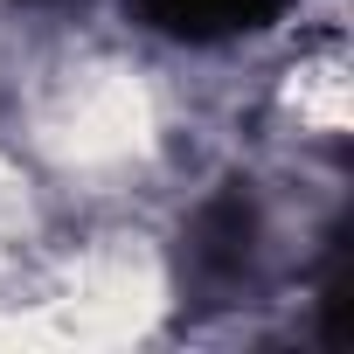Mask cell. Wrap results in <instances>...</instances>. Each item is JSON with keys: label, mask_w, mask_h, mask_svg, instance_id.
<instances>
[{"label": "cell", "mask_w": 354, "mask_h": 354, "mask_svg": "<svg viewBox=\"0 0 354 354\" xmlns=\"http://www.w3.org/2000/svg\"><path fill=\"white\" fill-rule=\"evenodd\" d=\"M146 21L167 28V35H188V42H209V35H236V28H257L264 15H278V0H139Z\"/></svg>", "instance_id": "6da1fadb"}]
</instances>
